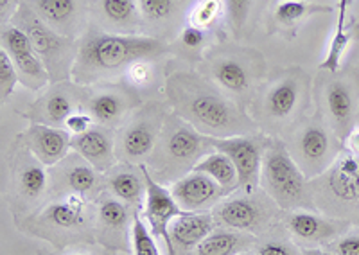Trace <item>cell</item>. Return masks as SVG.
<instances>
[{
  "instance_id": "cell-21",
  "label": "cell",
  "mask_w": 359,
  "mask_h": 255,
  "mask_svg": "<svg viewBox=\"0 0 359 255\" xmlns=\"http://www.w3.org/2000/svg\"><path fill=\"white\" fill-rule=\"evenodd\" d=\"M327 108L341 139L351 133V120L354 113V99L345 83H332L327 90Z\"/></svg>"
},
{
  "instance_id": "cell-43",
  "label": "cell",
  "mask_w": 359,
  "mask_h": 255,
  "mask_svg": "<svg viewBox=\"0 0 359 255\" xmlns=\"http://www.w3.org/2000/svg\"><path fill=\"white\" fill-rule=\"evenodd\" d=\"M336 255H359V235H347L336 241Z\"/></svg>"
},
{
  "instance_id": "cell-22",
  "label": "cell",
  "mask_w": 359,
  "mask_h": 255,
  "mask_svg": "<svg viewBox=\"0 0 359 255\" xmlns=\"http://www.w3.org/2000/svg\"><path fill=\"white\" fill-rule=\"evenodd\" d=\"M300 90L294 79L277 83L266 95V113L275 120H284L291 116L298 104Z\"/></svg>"
},
{
  "instance_id": "cell-32",
  "label": "cell",
  "mask_w": 359,
  "mask_h": 255,
  "mask_svg": "<svg viewBox=\"0 0 359 255\" xmlns=\"http://www.w3.org/2000/svg\"><path fill=\"white\" fill-rule=\"evenodd\" d=\"M102 13L114 24L126 25L137 20V2L135 0H102Z\"/></svg>"
},
{
  "instance_id": "cell-25",
  "label": "cell",
  "mask_w": 359,
  "mask_h": 255,
  "mask_svg": "<svg viewBox=\"0 0 359 255\" xmlns=\"http://www.w3.org/2000/svg\"><path fill=\"white\" fill-rule=\"evenodd\" d=\"M110 189L115 198L123 200L124 203L139 205L142 198H146V180L144 174L140 178L139 173H133L130 169H121L110 177Z\"/></svg>"
},
{
  "instance_id": "cell-5",
  "label": "cell",
  "mask_w": 359,
  "mask_h": 255,
  "mask_svg": "<svg viewBox=\"0 0 359 255\" xmlns=\"http://www.w3.org/2000/svg\"><path fill=\"white\" fill-rule=\"evenodd\" d=\"M160 144L155 146V158L153 169L162 174L168 171V180L176 178L180 180L187 173H191L194 165L208 155V149H214L208 142V137L200 133L194 126L184 120L182 117H171L163 124ZM175 180V181H176Z\"/></svg>"
},
{
  "instance_id": "cell-47",
  "label": "cell",
  "mask_w": 359,
  "mask_h": 255,
  "mask_svg": "<svg viewBox=\"0 0 359 255\" xmlns=\"http://www.w3.org/2000/svg\"><path fill=\"white\" fill-rule=\"evenodd\" d=\"M239 255H253V254H250V251H243V254H239Z\"/></svg>"
},
{
  "instance_id": "cell-1",
  "label": "cell",
  "mask_w": 359,
  "mask_h": 255,
  "mask_svg": "<svg viewBox=\"0 0 359 255\" xmlns=\"http://www.w3.org/2000/svg\"><path fill=\"white\" fill-rule=\"evenodd\" d=\"M169 97L178 116L207 137L226 139L253 130L252 120L236 104L203 85L176 78L169 83Z\"/></svg>"
},
{
  "instance_id": "cell-34",
  "label": "cell",
  "mask_w": 359,
  "mask_h": 255,
  "mask_svg": "<svg viewBox=\"0 0 359 255\" xmlns=\"http://www.w3.org/2000/svg\"><path fill=\"white\" fill-rule=\"evenodd\" d=\"M45 120L50 124H65L67 117L74 111L72 101L63 92H54L47 97L45 103Z\"/></svg>"
},
{
  "instance_id": "cell-35",
  "label": "cell",
  "mask_w": 359,
  "mask_h": 255,
  "mask_svg": "<svg viewBox=\"0 0 359 255\" xmlns=\"http://www.w3.org/2000/svg\"><path fill=\"white\" fill-rule=\"evenodd\" d=\"M18 81H20V74L17 67L9 58V54L4 49H0V97L2 101H8Z\"/></svg>"
},
{
  "instance_id": "cell-9",
  "label": "cell",
  "mask_w": 359,
  "mask_h": 255,
  "mask_svg": "<svg viewBox=\"0 0 359 255\" xmlns=\"http://www.w3.org/2000/svg\"><path fill=\"white\" fill-rule=\"evenodd\" d=\"M171 194L185 212H207L226 198L219 184L200 171H191L172 181Z\"/></svg>"
},
{
  "instance_id": "cell-36",
  "label": "cell",
  "mask_w": 359,
  "mask_h": 255,
  "mask_svg": "<svg viewBox=\"0 0 359 255\" xmlns=\"http://www.w3.org/2000/svg\"><path fill=\"white\" fill-rule=\"evenodd\" d=\"M221 9H223L221 0H200L196 8L192 9L191 25H196L200 29H207L208 25H212V22L219 17Z\"/></svg>"
},
{
  "instance_id": "cell-29",
  "label": "cell",
  "mask_w": 359,
  "mask_h": 255,
  "mask_svg": "<svg viewBox=\"0 0 359 255\" xmlns=\"http://www.w3.org/2000/svg\"><path fill=\"white\" fill-rule=\"evenodd\" d=\"M17 186L25 200L29 202L38 200L47 189V173H45L43 164L31 162V164L22 165L17 177Z\"/></svg>"
},
{
  "instance_id": "cell-39",
  "label": "cell",
  "mask_w": 359,
  "mask_h": 255,
  "mask_svg": "<svg viewBox=\"0 0 359 255\" xmlns=\"http://www.w3.org/2000/svg\"><path fill=\"white\" fill-rule=\"evenodd\" d=\"M63 126L67 127V132L76 135H83V133L90 132L94 127V117L90 113H85V111H72L69 117H67L65 124Z\"/></svg>"
},
{
  "instance_id": "cell-41",
  "label": "cell",
  "mask_w": 359,
  "mask_h": 255,
  "mask_svg": "<svg viewBox=\"0 0 359 255\" xmlns=\"http://www.w3.org/2000/svg\"><path fill=\"white\" fill-rule=\"evenodd\" d=\"M257 255H298L297 248L290 243H280V241H269L259 248Z\"/></svg>"
},
{
  "instance_id": "cell-11",
  "label": "cell",
  "mask_w": 359,
  "mask_h": 255,
  "mask_svg": "<svg viewBox=\"0 0 359 255\" xmlns=\"http://www.w3.org/2000/svg\"><path fill=\"white\" fill-rule=\"evenodd\" d=\"M158 133L160 124L156 120L135 119L118 135V140L115 142V155L131 164L142 162L155 151Z\"/></svg>"
},
{
  "instance_id": "cell-3",
  "label": "cell",
  "mask_w": 359,
  "mask_h": 255,
  "mask_svg": "<svg viewBox=\"0 0 359 255\" xmlns=\"http://www.w3.org/2000/svg\"><path fill=\"white\" fill-rule=\"evenodd\" d=\"M313 202L327 216L352 218L359 212V157L347 151L309 181Z\"/></svg>"
},
{
  "instance_id": "cell-48",
  "label": "cell",
  "mask_w": 359,
  "mask_h": 255,
  "mask_svg": "<svg viewBox=\"0 0 359 255\" xmlns=\"http://www.w3.org/2000/svg\"><path fill=\"white\" fill-rule=\"evenodd\" d=\"M76 255H81V254H76Z\"/></svg>"
},
{
  "instance_id": "cell-30",
  "label": "cell",
  "mask_w": 359,
  "mask_h": 255,
  "mask_svg": "<svg viewBox=\"0 0 359 255\" xmlns=\"http://www.w3.org/2000/svg\"><path fill=\"white\" fill-rule=\"evenodd\" d=\"M99 219L102 226H107L110 230H124L130 221V210L123 200L108 198V200H102L99 205Z\"/></svg>"
},
{
  "instance_id": "cell-46",
  "label": "cell",
  "mask_w": 359,
  "mask_h": 255,
  "mask_svg": "<svg viewBox=\"0 0 359 255\" xmlns=\"http://www.w3.org/2000/svg\"><path fill=\"white\" fill-rule=\"evenodd\" d=\"M9 0H0V6H2V13H6V8H8Z\"/></svg>"
},
{
  "instance_id": "cell-6",
  "label": "cell",
  "mask_w": 359,
  "mask_h": 255,
  "mask_svg": "<svg viewBox=\"0 0 359 255\" xmlns=\"http://www.w3.org/2000/svg\"><path fill=\"white\" fill-rule=\"evenodd\" d=\"M277 203L268 194L243 193L237 196H230L214 207V219L217 225L232 228L237 232H250L257 234L264 230L268 225Z\"/></svg>"
},
{
  "instance_id": "cell-24",
  "label": "cell",
  "mask_w": 359,
  "mask_h": 255,
  "mask_svg": "<svg viewBox=\"0 0 359 255\" xmlns=\"http://www.w3.org/2000/svg\"><path fill=\"white\" fill-rule=\"evenodd\" d=\"M124 111H126V101L118 94H110V92L95 95L88 104V113L94 117L95 123L102 126H115L121 123Z\"/></svg>"
},
{
  "instance_id": "cell-16",
  "label": "cell",
  "mask_w": 359,
  "mask_h": 255,
  "mask_svg": "<svg viewBox=\"0 0 359 255\" xmlns=\"http://www.w3.org/2000/svg\"><path fill=\"white\" fill-rule=\"evenodd\" d=\"M72 149L97 171H108L115 160V142L102 127H92L72 139Z\"/></svg>"
},
{
  "instance_id": "cell-23",
  "label": "cell",
  "mask_w": 359,
  "mask_h": 255,
  "mask_svg": "<svg viewBox=\"0 0 359 255\" xmlns=\"http://www.w3.org/2000/svg\"><path fill=\"white\" fill-rule=\"evenodd\" d=\"M347 6L348 0H339V8H338V25H336V33L331 40V46H329V50H327L325 58L320 63V69L331 72V74H336L339 70V63H341L343 53L348 46V36L347 33Z\"/></svg>"
},
{
  "instance_id": "cell-33",
  "label": "cell",
  "mask_w": 359,
  "mask_h": 255,
  "mask_svg": "<svg viewBox=\"0 0 359 255\" xmlns=\"http://www.w3.org/2000/svg\"><path fill=\"white\" fill-rule=\"evenodd\" d=\"M131 244L135 255H160L158 247L155 243V235L149 232L142 219L137 216L131 223Z\"/></svg>"
},
{
  "instance_id": "cell-15",
  "label": "cell",
  "mask_w": 359,
  "mask_h": 255,
  "mask_svg": "<svg viewBox=\"0 0 359 255\" xmlns=\"http://www.w3.org/2000/svg\"><path fill=\"white\" fill-rule=\"evenodd\" d=\"M347 223L323 218L309 210H293L287 218V230L302 243H322L341 234Z\"/></svg>"
},
{
  "instance_id": "cell-38",
  "label": "cell",
  "mask_w": 359,
  "mask_h": 255,
  "mask_svg": "<svg viewBox=\"0 0 359 255\" xmlns=\"http://www.w3.org/2000/svg\"><path fill=\"white\" fill-rule=\"evenodd\" d=\"M224 4H226V11H229V18L232 22L233 29L239 31L248 18L252 0H224Z\"/></svg>"
},
{
  "instance_id": "cell-42",
  "label": "cell",
  "mask_w": 359,
  "mask_h": 255,
  "mask_svg": "<svg viewBox=\"0 0 359 255\" xmlns=\"http://www.w3.org/2000/svg\"><path fill=\"white\" fill-rule=\"evenodd\" d=\"M205 40V31L196 27V25H191L189 24L187 27L184 29L182 33V41H184V46L189 47V49H196L203 43Z\"/></svg>"
},
{
  "instance_id": "cell-14",
  "label": "cell",
  "mask_w": 359,
  "mask_h": 255,
  "mask_svg": "<svg viewBox=\"0 0 359 255\" xmlns=\"http://www.w3.org/2000/svg\"><path fill=\"white\" fill-rule=\"evenodd\" d=\"M25 140L31 153L43 165L60 164L63 158H67L69 149L72 148V139L67 130L47 126V124H33L29 127Z\"/></svg>"
},
{
  "instance_id": "cell-37",
  "label": "cell",
  "mask_w": 359,
  "mask_h": 255,
  "mask_svg": "<svg viewBox=\"0 0 359 255\" xmlns=\"http://www.w3.org/2000/svg\"><path fill=\"white\" fill-rule=\"evenodd\" d=\"M139 8L146 20L162 22L175 9V0H139Z\"/></svg>"
},
{
  "instance_id": "cell-26",
  "label": "cell",
  "mask_w": 359,
  "mask_h": 255,
  "mask_svg": "<svg viewBox=\"0 0 359 255\" xmlns=\"http://www.w3.org/2000/svg\"><path fill=\"white\" fill-rule=\"evenodd\" d=\"M63 178L69 187V193L81 194L85 198H88L99 186L97 169L92 167L86 160L70 162L63 173Z\"/></svg>"
},
{
  "instance_id": "cell-10",
  "label": "cell",
  "mask_w": 359,
  "mask_h": 255,
  "mask_svg": "<svg viewBox=\"0 0 359 255\" xmlns=\"http://www.w3.org/2000/svg\"><path fill=\"white\" fill-rule=\"evenodd\" d=\"M140 171L146 180V207H144V216L151 226V232L155 237L165 239V244L169 248V225L185 210L176 203L171 191L165 189L162 184L151 177V171L146 165H140Z\"/></svg>"
},
{
  "instance_id": "cell-18",
  "label": "cell",
  "mask_w": 359,
  "mask_h": 255,
  "mask_svg": "<svg viewBox=\"0 0 359 255\" xmlns=\"http://www.w3.org/2000/svg\"><path fill=\"white\" fill-rule=\"evenodd\" d=\"M22 29L31 38L34 49L38 50L41 58H54L65 47L63 38L57 36L40 17H34V15H31L25 9L24 15H22Z\"/></svg>"
},
{
  "instance_id": "cell-17",
  "label": "cell",
  "mask_w": 359,
  "mask_h": 255,
  "mask_svg": "<svg viewBox=\"0 0 359 255\" xmlns=\"http://www.w3.org/2000/svg\"><path fill=\"white\" fill-rule=\"evenodd\" d=\"M88 198L76 193H67L63 200L50 203L43 212L47 223L60 230H74L85 225V212Z\"/></svg>"
},
{
  "instance_id": "cell-20",
  "label": "cell",
  "mask_w": 359,
  "mask_h": 255,
  "mask_svg": "<svg viewBox=\"0 0 359 255\" xmlns=\"http://www.w3.org/2000/svg\"><path fill=\"white\" fill-rule=\"evenodd\" d=\"M192 171H200V173L208 174L214 181H217L221 186V189L226 193L229 196L230 193L239 189V178H237V169L233 165V162L230 160L224 153L216 151L208 153L194 165Z\"/></svg>"
},
{
  "instance_id": "cell-44",
  "label": "cell",
  "mask_w": 359,
  "mask_h": 255,
  "mask_svg": "<svg viewBox=\"0 0 359 255\" xmlns=\"http://www.w3.org/2000/svg\"><path fill=\"white\" fill-rule=\"evenodd\" d=\"M347 148H348V151L354 153V155H358L359 157V127L358 130H352V132L348 133Z\"/></svg>"
},
{
  "instance_id": "cell-8",
  "label": "cell",
  "mask_w": 359,
  "mask_h": 255,
  "mask_svg": "<svg viewBox=\"0 0 359 255\" xmlns=\"http://www.w3.org/2000/svg\"><path fill=\"white\" fill-rule=\"evenodd\" d=\"M2 49L9 54L20 79L27 87L40 88L47 83L49 76L41 62V56L24 29L17 25H6L2 31Z\"/></svg>"
},
{
  "instance_id": "cell-19",
  "label": "cell",
  "mask_w": 359,
  "mask_h": 255,
  "mask_svg": "<svg viewBox=\"0 0 359 255\" xmlns=\"http://www.w3.org/2000/svg\"><path fill=\"white\" fill-rule=\"evenodd\" d=\"M253 243L250 235L237 230H214L189 255H239Z\"/></svg>"
},
{
  "instance_id": "cell-13",
  "label": "cell",
  "mask_w": 359,
  "mask_h": 255,
  "mask_svg": "<svg viewBox=\"0 0 359 255\" xmlns=\"http://www.w3.org/2000/svg\"><path fill=\"white\" fill-rule=\"evenodd\" d=\"M216 219L208 212H184L169 225V255H175V248L191 254L205 237L214 232Z\"/></svg>"
},
{
  "instance_id": "cell-28",
  "label": "cell",
  "mask_w": 359,
  "mask_h": 255,
  "mask_svg": "<svg viewBox=\"0 0 359 255\" xmlns=\"http://www.w3.org/2000/svg\"><path fill=\"white\" fill-rule=\"evenodd\" d=\"M214 76H216V81L219 83L221 87L233 92V94H241V92L250 88L248 70L245 69L243 63L237 62V60H221V62L214 67Z\"/></svg>"
},
{
  "instance_id": "cell-7",
  "label": "cell",
  "mask_w": 359,
  "mask_h": 255,
  "mask_svg": "<svg viewBox=\"0 0 359 255\" xmlns=\"http://www.w3.org/2000/svg\"><path fill=\"white\" fill-rule=\"evenodd\" d=\"M208 142L216 151L224 153L233 162L239 178V189L243 193H255L261 186L262 158L268 142L261 137L248 135L226 137V139L208 137Z\"/></svg>"
},
{
  "instance_id": "cell-12",
  "label": "cell",
  "mask_w": 359,
  "mask_h": 255,
  "mask_svg": "<svg viewBox=\"0 0 359 255\" xmlns=\"http://www.w3.org/2000/svg\"><path fill=\"white\" fill-rule=\"evenodd\" d=\"M331 135L318 124H309L304 127L297 142V164L307 178H316L325 171V164L331 157Z\"/></svg>"
},
{
  "instance_id": "cell-45",
  "label": "cell",
  "mask_w": 359,
  "mask_h": 255,
  "mask_svg": "<svg viewBox=\"0 0 359 255\" xmlns=\"http://www.w3.org/2000/svg\"><path fill=\"white\" fill-rule=\"evenodd\" d=\"M302 255H332V254L320 250V248H304Z\"/></svg>"
},
{
  "instance_id": "cell-27",
  "label": "cell",
  "mask_w": 359,
  "mask_h": 255,
  "mask_svg": "<svg viewBox=\"0 0 359 255\" xmlns=\"http://www.w3.org/2000/svg\"><path fill=\"white\" fill-rule=\"evenodd\" d=\"M38 17L47 25L65 27L76 17L78 2L76 0H34Z\"/></svg>"
},
{
  "instance_id": "cell-2",
  "label": "cell",
  "mask_w": 359,
  "mask_h": 255,
  "mask_svg": "<svg viewBox=\"0 0 359 255\" xmlns=\"http://www.w3.org/2000/svg\"><path fill=\"white\" fill-rule=\"evenodd\" d=\"M165 50L162 41L146 36H121V34H90L81 43L78 53L76 72L81 79L110 74L118 69L130 67L158 56Z\"/></svg>"
},
{
  "instance_id": "cell-4",
  "label": "cell",
  "mask_w": 359,
  "mask_h": 255,
  "mask_svg": "<svg viewBox=\"0 0 359 255\" xmlns=\"http://www.w3.org/2000/svg\"><path fill=\"white\" fill-rule=\"evenodd\" d=\"M261 186L280 209L298 210L313 203L307 177L280 142H269L266 146Z\"/></svg>"
},
{
  "instance_id": "cell-31",
  "label": "cell",
  "mask_w": 359,
  "mask_h": 255,
  "mask_svg": "<svg viewBox=\"0 0 359 255\" xmlns=\"http://www.w3.org/2000/svg\"><path fill=\"white\" fill-rule=\"evenodd\" d=\"M331 11V8H322V6H311L302 0H284L275 9V17L282 24H293V22L300 20V18L313 15V13Z\"/></svg>"
},
{
  "instance_id": "cell-40",
  "label": "cell",
  "mask_w": 359,
  "mask_h": 255,
  "mask_svg": "<svg viewBox=\"0 0 359 255\" xmlns=\"http://www.w3.org/2000/svg\"><path fill=\"white\" fill-rule=\"evenodd\" d=\"M128 76H130V79L135 85H146L151 79V67H149L147 60L137 62L128 67Z\"/></svg>"
}]
</instances>
